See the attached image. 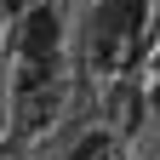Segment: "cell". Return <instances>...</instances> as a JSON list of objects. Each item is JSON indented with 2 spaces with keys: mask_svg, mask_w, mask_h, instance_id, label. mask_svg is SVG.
<instances>
[{
  "mask_svg": "<svg viewBox=\"0 0 160 160\" xmlns=\"http://www.w3.org/2000/svg\"><path fill=\"white\" fill-rule=\"evenodd\" d=\"M52 52H57V12H52V6H34V12L23 17V57L46 63Z\"/></svg>",
  "mask_w": 160,
  "mask_h": 160,
  "instance_id": "cell-1",
  "label": "cell"
},
{
  "mask_svg": "<svg viewBox=\"0 0 160 160\" xmlns=\"http://www.w3.org/2000/svg\"><path fill=\"white\" fill-rule=\"evenodd\" d=\"M97 149H103V143H97V137H86V143H80V149H74V154H69V160H92V154H97Z\"/></svg>",
  "mask_w": 160,
  "mask_h": 160,
  "instance_id": "cell-2",
  "label": "cell"
}]
</instances>
